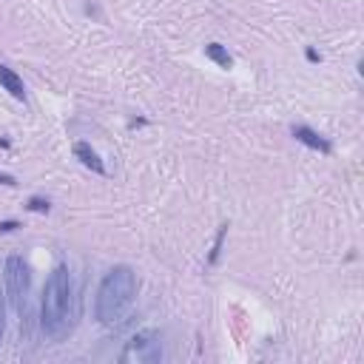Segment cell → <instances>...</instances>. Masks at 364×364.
Returning a JSON list of instances; mask_svg holds the SVG:
<instances>
[{
	"instance_id": "obj_1",
	"label": "cell",
	"mask_w": 364,
	"mask_h": 364,
	"mask_svg": "<svg viewBox=\"0 0 364 364\" xmlns=\"http://www.w3.org/2000/svg\"><path fill=\"white\" fill-rule=\"evenodd\" d=\"M77 318V290H74V279L71 270L65 264H57L43 287V299H40V330L46 338L60 341L71 333Z\"/></svg>"
},
{
	"instance_id": "obj_2",
	"label": "cell",
	"mask_w": 364,
	"mask_h": 364,
	"mask_svg": "<svg viewBox=\"0 0 364 364\" xmlns=\"http://www.w3.org/2000/svg\"><path fill=\"white\" fill-rule=\"evenodd\" d=\"M136 299V273L128 264H117L111 267L100 287H97V299H94V316L100 324H117L125 318V313L131 310Z\"/></svg>"
},
{
	"instance_id": "obj_3",
	"label": "cell",
	"mask_w": 364,
	"mask_h": 364,
	"mask_svg": "<svg viewBox=\"0 0 364 364\" xmlns=\"http://www.w3.org/2000/svg\"><path fill=\"white\" fill-rule=\"evenodd\" d=\"M3 287H6V296L11 301V307L17 313H23L26 307V296H28V287H31V273H28V264L23 262V256H9L6 264H3Z\"/></svg>"
},
{
	"instance_id": "obj_4",
	"label": "cell",
	"mask_w": 364,
	"mask_h": 364,
	"mask_svg": "<svg viewBox=\"0 0 364 364\" xmlns=\"http://www.w3.org/2000/svg\"><path fill=\"white\" fill-rule=\"evenodd\" d=\"M119 361L122 364H159L162 361V341L156 333L151 330H142V333H134L122 353H119Z\"/></svg>"
},
{
	"instance_id": "obj_5",
	"label": "cell",
	"mask_w": 364,
	"mask_h": 364,
	"mask_svg": "<svg viewBox=\"0 0 364 364\" xmlns=\"http://www.w3.org/2000/svg\"><path fill=\"white\" fill-rule=\"evenodd\" d=\"M290 134H293L301 145H307V148H313V151H318V154H330V151H333V145H330L318 131H313L310 125H293Z\"/></svg>"
},
{
	"instance_id": "obj_6",
	"label": "cell",
	"mask_w": 364,
	"mask_h": 364,
	"mask_svg": "<svg viewBox=\"0 0 364 364\" xmlns=\"http://www.w3.org/2000/svg\"><path fill=\"white\" fill-rule=\"evenodd\" d=\"M71 151H74V156H77L85 168H91L94 173H100V176H105V173H108V171H105V162L100 159V154H97L88 142H74V148H71Z\"/></svg>"
},
{
	"instance_id": "obj_7",
	"label": "cell",
	"mask_w": 364,
	"mask_h": 364,
	"mask_svg": "<svg viewBox=\"0 0 364 364\" xmlns=\"http://www.w3.org/2000/svg\"><path fill=\"white\" fill-rule=\"evenodd\" d=\"M0 85H3L14 100H26L23 80H20V77H17V71H11L9 65H0Z\"/></svg>"
},
{
	"instance_id": "obj_8",
	"label": "cell",
	"mask_w": 364,
	"mask_h": 364,
	"mask_svg": "<svg viewBox=\"0 0 364 364\" xmlns=\"http://www.w3.org/2000/svg\"><path fill=\"white\" fill-rule=\"evenodd\" d=\"M205 54H208L219 68H230V65H233V57L228 54V48H225L222 43H208V46H205Z\"/></svg>"
},
{
	"instance_id": "obj_9",
	"label": "cell",
	"mask_w": 364,
	"mask_h": 364,
	"mask_svg": "<svg viewBox=\"0 0 364 364\" xmlns=\"http://www.w3.org/2000/svg\"><path fill=\"white\" fill-rule=\"evenodd\" d=\"M26 208H28V210H34V213H48V210H51L48 199H43V196H31Z\"/></svg>"
},
{
	"instance_id": "obj_10",
	"label": "cell",
	"mask_w": 364,
	"mask_h": 364,
	"mask_svg": "<svg viewBox=\"0 0 364 364\" xmlns=\"http://www.w3.org/2000/svg\"><path fill=\"white\" fill-rule=\"evenodd\" d=\"M225 233H228V225H222V228H219L216 242H213V250H210V256H208V264H213V262L219 259V250H222V239H225Z\"/></svg>"
},
{
	"instance_id": "obj_11",
	"label": "cell",
	"mask_w": 364,
	"mask_h": 364,
	"mask_svg": "<svg viewBox=\"0 0 364 364\" xmlns=\"http://www.w3.org/2000/svg\"><path fill=\"white\" fill-rule=\"evenodd\" d=\"M20 225L14 222V219H9V222H0V233H11V230H17Z\"/></svg>"
},
{
	"instance_id": "obj_12",
	"label": "cell",
	"mask_w": 364,
	"mask_h": 364,
	"mask_svg": "<svg viewBox=\"0 0 364 364\" xmlns=\"http://www.w3.org/2000/svg\"><path fill=\"white\" fill-rule=\"evenodd\" d=\"M0 185H17V179L11 173H0Z\"/></svg>"
},
{
	"instance_id": "obj_13",
	"label": "cell",
	"mask_w": 364,
	"mask_h": 364,
	"mask_svg": "<svg viewBox=\"0 0 364 364\" xmlns=\"http://www.w3.org/2000/svg\"><path fill=\"white\" fill-rule=\"evenodd\" d=\"M3 333H6V316H3V301H0V341H3Z\"/></svg>"
},
{
	"instance_id": "obj_14",
	"label": "cell",
	"mask_w": 364,
	"mask_h": 364,
	"mask_svg": "<svg viewBox=\"0 0 364 364\" xmlns=\"http://www.w3.org/2000/svg\"><path fill=\"white\" fill-rule=\"evenodd\" d=\"M307 60H310V63H316V60H318V54H316L313 48H307Z\"/></svg>"
}]
</instances>
